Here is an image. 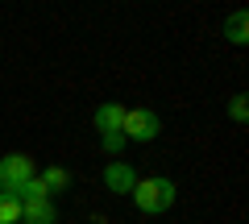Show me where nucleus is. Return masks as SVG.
I'll list each match as a JSON object with an SVG mask.
<instances>
[{"label": "nucleus", "instance_id": "nucleus-1", "mask_svg": "<svg viewBox=\"0 0 249 224\" xmlns=\"http://www.w3.org/2000/svg\"><path fill=\"white\" fill-rule=\"evenodd\" d=\"M175 195H178V187H175V179H166V174H154V179H137V187H133V204H137V212H145V216H162V212H170L175 207Z\"/></svg>", "mask_w": 249, "mask_h": 224}, {"label": "nucleus", "instance_id": "nucleus-2", "mask_svg": "<svg viewBox=\"0 0 249 224\" xmlns=\"http://www.w3.org/2000/svg\"><path fill=\"white\" fill-rule=\"evenodd\" d=\"M29 179H37L34 154H4V158H0V191H4V195H13L17 187H25Z\"/></svg>", "mask_w": 249, "mask_h": 224}, {"label": "nucleus", "instance_id": "nucleus-3", "mask_svg": "<svg viewBox=\"0 0 249 224\" xmlns=\"http://www.w3.org/2000/svg\"><path fill=\"white\" fill-rule=\"evenodd\" d=\"M124 141H137V145H150L154 137L162 133V117L154 108H124Z\"/></svg>", "mask_w": 249, "mask_h": 224}, {"label": "nucleus", "instance_id": "nucleus-4", "mask_svg": "<svg viewBox=\"0 0 249 224\" xmlns=\"http://www.w3.org/2000/svg\"><path fill=\"white\" fill-rule=\"evenodd\" d=\"M100 183H104V191H112V195H133V187H137V171H133V162L112 158V162L104 166V174H100Z\"/></svg>", "mask_w": 249, "mask_h": 224}, {"label": "nucleus", "instance_id": "nucleus-5", "mask_svg": "<svg viewBox=\"0 0 249 224\" xmlns=\"http://www.w3.org/2000/svg\"><path fill=\"white\" fill-rule=\"evenodd\" d=\"M91 129H96L100 137H108V133H121L124 129V104H100L96 112H91Z\"/></svg>", "mask_w": 249, "mask_h": 224}, {"label": "nucleus", "instance_id": "nucleus-6", "mask_svg": "<svg viewBox=\"0 0 249 224\" xmlns=\"http://www.w3.org/2000/svg\"><path fill=\"white\" fill-rule=\"evenodd\" d=\"M21 224H58V204H54V199L21 204Z\"/></svg>", "mask_w": 249, "mask_h": 224}, {"label": "nucleus", "instance_id": "nucleus-7", "mask_svg": "<svg viewBox=\"0 0 249 224\" xmlns=\"http://www.w3.org/2000/svg\"><path fill=\"white\" fill-rule=\"evenodd\" d=\"M224 42L229 46H245L249 42V13L245 9H237V13L224 17Z\"/></svg>", "mask_w": 249, "mask_h": 224}, {"label": "nucleus", "instance_id": "nucleus-8", "mask_svg": "<svg viewBox=\"0 0 249 224\" xmlns=\"http://www.w3.org/2000/svg\"><path fill=\"white\" fill-rule=\"evenodd\" d=\"M37 179L46 183L50 199H54V195H62V191L71 187V171H62V166H46V171H37Z\"/></svg>", "mask_w": 249, "mask_h": 224}, {"label": "nucleus", "instance_id": "nucleus-9", "mask_svg": "<svg viewBox=\"0 0 249 224\" xmlns=\"http://www.w3.org/2000/svg\"><path fill=\"white\" fill-rule=\"evenodd\" d=\"M0 224H21V199L0 191Z\"/></svg>", "mask_w": 249, "mask_h": 224}, {"label": "nucleus", "instance_id": "nucleus-10", "mask_svg": "<svg viewBox=\"0 0 249 224\" xmlns=\"http://www.w3.org/2000/svg\"><path fill=\"white\" fill-rule=\"evenodd\" d=\"M229 117L237 121V125H245V121H249V96H245V91H237V96L229 100Z\"/></svg>", "mask_w": 249, "mask_h": 224}, {"label": "nucleus", "instance_id": "nucleus-11", "mask_svg": "<svg viewBox=\"0 0 249 224\" xmlns=\"http://www.w3.org/2000/svg\"><path fill=\"white\" fill-rule=\"evenodd\" d=\"M100 145H104V154H121V150H124V133H108V137H100Z\"/></svg>", "mask_w": 249, "mask_h": 224}]
</instances>
